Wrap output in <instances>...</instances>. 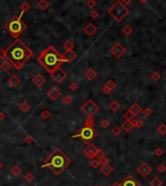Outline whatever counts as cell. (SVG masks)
<instances>
[{
    "mask_svg": "<svg viewBox=\"0 0 166 186\" xmlns=\"http://www.w3.org/2000/svg\"><path fill=\"white\" fill-rule=\"evenodd\" d=\"M7 28H8V31H9L14 37H18L20 34L23 32L25 27L24 25H23V22L20 21V19H15V20H12V21L8 24Z\"/></svg>",
    "mask_w": 166,
    "mask_h": 186,
    "instance_id": "7",
    "label": "cell"
},
{
    "mask_svg": "<svg viewBox=\"0 0 166 186\" xmlns=\"http://www.w3.org/2000/svg\"><path fill=\"white\" fill-rule=\"evenodd\" d=\"M45 82H46V78L40 73L36 74L35 76L32 78V83L36 87H42L45 84Z\"/></svg>",
    "mask_w": 166,
    "mask_h": 186,
    "instance_id": "16",
    "label": "cell"
},
{
    "mask_svg": "<svg viewBox=\"0 0 166 186\" xmlns=\"http://www.w3.org/2000/svg\"><path fill=\"white\" fill-rule=\"evenodd\" d=\"M71 164V159L59 148L54 149L45 159L41 168H48L56 175H60Z\"/></svg>",
    "mask_w": 166,
    "mask_h": 186,
    "instance_id": "2",
    "label": "cell"
},
{
    "mask_svg": "<svg viewBox=\"0 0 166 186\" xmlns=\"http://www.w3.org/2000/svg\"><path fill=\"white\" fill-rule=\"evenodd\" d=\"M20 83H21V78L17 74H12L9 79H8V84L11 87H17Z\"/></svg>",
    "mask_w": 166,
    "mask_h": 186,
    "instance_id": "18",
    "label": "cell"
},
{
    "mask_svg": "<svg viewBox=\"0 0 166 186\" xmlns=\"http://www.w3.org/2000/svg\"><path fill=\"white\" fill-rule=\"evenodd\" d=\"M97 75H98V73L96 72L95 69L92 67H89L85 72H84V76H85L86 79H88L89 81L94 80L95 78L97 77Z\"/></svg>",
    "mask_w": 166,
    "mask_h": 186,
    "instance_id": "17",
    "label": "cell"
},
{
    "mask_svg": "<svg viewBox=\"0 0 166 186\" xmlns=\"http://www.w3.org/2000/svg\"><path fill=\"white\" fill-rule=\"evenodd\" d=\"M37 62L48 72H51L55 68L60 67L64 62V60L59 52L53 46H49L38 55Z\"/></svg>",
    "mask_w": 166,
    "mask_h": 186,
    "instance_id": "3",
    "label": "cell"
},
{
    "mask_svg": "<svg viewBox=\"0 0 166 186\" xmlns=\"http://www.w3.org/2000/svg\"><path fill=\"white\" fill-rule=\"evenodd\" d=\"M115 87H116V83L112 79H109L105 83L104 88H103V92L105 93V94L109 95L110 92L115 89Z\"/></svg>",
    "mask_w": 166,
    "mask_h": 186,
    "instance_id": "14",
    "label": "cell"
},
{
    "mask_svg": "<svg viewBox=\"0 0 166 186\" xmlns=\"http://www.w3.org/2000/svg\"><path fill=\"white\" fill-rule=\"evenodd\" d=\"M133 124H134V128H142L144 126V122L142 120H134L133 119Z\"/></svg>",
    "mask_w": 166,
    "mask_h": 186,
    "instance_id": "38",
    "label": "cell"
},
{
    "mask_svg": "<svg viewBox=\"0 0 166 186\" xmlns=\"http://www.w3.org/2000/svg\"><path fill=\"white\" fill-rule=\"evenodd\" d=\"M133 120V119H132ZM132 120H130V121H127V120H125V122H123L122 123V130L125 131V132H127V133H129L130 131H132L134 129V124H133V121Z\"/></svg>",
    "mask_w": 166,
    "mask_h": 186,
    "instance_id": "21",
    "label": "cell"
},
{
    "mask_svg": "<svg viewBox=\"0 0 166 186\" xmlns=\"http://www.w3.org/2000/svg\"><path fill=\"white\" fill-rule=\"evenodd\" d=\"M25 141L27 142V143H28V144L32 143V142H33V136L30 135H25Z\"/></svg>",
    "mask_w": 166,
    "mask_h": 186,
    "instance_id": "44",
    "label": "cell"
},
{
    "mask_svg": "<svg viewBox=\"0 0 166 186\" xmlns=\"http://www.w3.org/2000/svg\"><path fill=\"white\" fill-rule=\"evenodd\" d=\"M60 95H61V91L58 88H56V87H53V88L48 92V97L50 98L52 100H56Z\"/></svg>",
    "mask_w": 166,
    "mask_h": 186,
    "instance_id": "19",
    "label": "cell"
},
{
    "mask_svg": "<svg viewBox=\"0 0 166 186\" xmlns=\"http://www.w3.org/2000/svg\"><path fill=\"white\" fill-rule=\"evenodd\" d=\"M11 173H12L14 176L20 175V174L22 173V168H21V167H20V166H18V165H15L14 167H12V168H11Z\"/></svg>",
    "mask_w": 166,
    "mask_h": 186,
    "instance_id": "24",
    "label": "cell"
},
{
    "mask_svg": "<svg viewBox=\"0 0 166 186\" xmlns=\"http://www.w3.org/2000/svg\"><path fill=\"white\" fill-rule=\"evenodd\" d=\"M92 15H93V16H92L93 18H97V13H93Z\"/></svg>",
    "mask_w": 166,
    "mask_h": 186,
    "instance_id": "53",
    "label": "cell"
},
{
    "mask_svg": "<svg viewBox=\"0 0 166 186\" xmlns=\"http://www.w3.org/2000/svg\"><path fill=\"white\" fill-rule=\"evenodd\" d=\"M38 6L41 8V9L44 10V9H46V8L49 6V4L45 1V0H42L41 2H39V3H38Z\"/></svg>",
    "mask_w": 166,
    "mask_h": 186,
    "instance_id": "45",
    "label": "cell"
},
{
    "mask_svg": "<svg viewBox=\"0 0 166 186\" xmlns=\"http://www.w3.org/2000/svg\"><path fill=\"white\" fill-rule=\"evenodd\" d=\"M123 117H124V119H125V120H127V121H130V120H132V119H134V117H135V116H134V115H133V113L131 112L129 109H128L127 111L124 113Z\"/></svg>",
    "mask_w": 166,
    "mask_h": 186,
    "instance_id": "31",
    "label": "cell"
},
{
    "mask_svg": "<svg viewBox=\"0 0 166 186\" xmlns=\"http://www.w3.org/2000/svg\"><path fill=\"white\" fill-rule=\"evenodd\" d=\"M5 119V113L4 112H0V121L4 120Z\"/></svg>",
    "mask_w": 166,
    "mask_h": 186,
    "instance_id": "48",
    "label": "cell"
},
{
    "mask_svg": "<svg viewBox=\"0 0 166 186\" xmlns=\"http://www.w3.org/2000/svg\"><path fill=\"white\" fill-rule=\"evenodd\" d=\"M97 150H98V148L96 147L94 144L89 143L85 148H84L83 153L87 158L93 159V158H95V154H96V152H97Z\"/></svg>",
    "mask_w": 166,
    "mask_h": 186,
    "instance_id": "11",
    "label": "cell"
},
{
    "mask_svg": "<svg viewBox=\"0 0 166 186\" xmlns=\"http://www.w3.org/2000/svg\"><path fill=\"white\" fill-rule=\"evenodd\" d=\"M40 117H41L43 120H48V119L51 117V113L49 112L47 109H44L40 112Z\"/></svg>",
    "mask_w": 166,
    "mask_h": 186,
    "instance_id": "30",
    "label": "cell"
},
{
    "mask_svg": "<svg viewBox=\"0 0 166 186\" xmlns=\"http://www.w3.org/2000/svg\"><path fill=\"white\" fill-rule=\"evenodd\" d=\"M95 31H96V27L93 25H89L85 27V32L88 34V35H92V34H94Z\"/></svg>",
    "mask_w": 166,
    "mask_h": 186,
    "instance_id": "29",
    "label": "cell"
},
{
    "mask_svg": "<svg viewBox=\"0 0 166 186\" xmlns=\"http://www.w3.org/2000/svg\"><path fill=\"white\" fill-rule=\"evenodd\" d=\"M20 109H21L22 112H28L30 109V106L28 101H24L23 103L20 104Z\"/></svg>",
    "mask_w": 166,
    "mask_h": 186,
    "instance_id": "27",
    "label": "cell"
},
{
    "mask_svg": "<svg viewBox=\"0 0 166 186\" xmlns=\"http://www.w3.org/2000/svg\"><path fill=\"white\" fill-rule=\"evenodd\" d=\"M99 110H100V107L92 100H88L81 106V111L89 118H93V116H94L96 113H98Z\"/></svg>",
    "mask_w": 166,
    "mask_h": 186,
    "instance_id": "6",
    "label": "cell"
},
{
    "mask_svg": "<svg viewBox=\"0 0 166 186\" xmlns=\"http://www.w3.org/2000/svg\"><path fill=\"white\" fill-rule=\"evenodd\" d=\"M154 156H156V157H161L163 155V150L161 149V148H156L155 150H154Z\"/></svg>",
    "mask_w": 166,
    "mask_h": 186,
    "instance_id": "43",
    "label": "cell"
},
{
    "mask_svg": "<svg viewBox=\"0 0 166 186\" xmlns=\"http://www.w3.org/2000/svg\"><path fill=\"white\" fill-rule=\"evenodd\" d=\"M3 167H4V164L2 163V161H0V170H1V168H3Z\"/></svg>",
    "mask_w": 166,
    "mask_h": 186,
    "instance_id": "50",
    "label": "cell"
},
{
    "mask_svg": "<svg viewBox=\"0 0 166 186\" xmlns=\"http://www.w3.org/2000/svg\"><path fill=\"white\" fill-rule=\"evenodd\" d=\"M69 88L71 91H77L78 88H79V85L76 83V82H71V84H69Z\"/></svg>",
    "mask_w": 166,
    "mask_h": 186,
    "instance_id": "36",
    "label": "cell"
},
{
    "mask_svg": "<svg viewBox=\"0 0 166 186\" xmlns=\"http://www.w3.org/2000/svg\"><path fill=\"white\" fill-rule=\"evenodd\" d=\"M100 125L103 129H107V128L109 126V120H107V119H104L103 121H101Z\"/></svg>",
    "mask_w": 166,
    "mask_h": 186,
    "instance_id": "42",
    "label": "cell"
},
{
    "mask_svg": "<svg viewBox=\"0 0 166 186\" xmlns=\"http://www.w3.org/2000/svg\"><path fill=\"white\" fill-rule=\"evenodd\" d=\"M157 133H158L160 135H166V125L160 124L159 126L157 127Z\"/></svg>",
    "mask_w": 166,
    "mask_h": 186,
    "instance_id": "28",
    "label": "cell"
},
{
    "mask_svg": "<svg viewBox=\"0 0 166 186\" xmlns=\"http://www.w3.org/2000/svg\"><path fill=\"white\" fill-rule=\"evenodd\" d=\"M120 186H140V184L135 179V177L132 175H128L123 179V181L120 182Z\"/></svg>",
    "mask_w": 166,
    "mask_h": 186,
    "instance_id": "13",
    "label": "cell"
},
{
    "mask_svg": "<svg viewBox=\"0 0 166 186\" xmlns=\"http://www.w3.org/2000/svg\"><path fill=\"white\" fill-rule=\"evenodd\" d=\"M61 56H62V59L64 60V62H71L72 60H74L75 59H76L77 55L75 54L72 50H71V51H66L65 53L62 54Z\"/></svg>",
    "mask_w": 166,
    "mask_h": 186,
    "instance_id": "12",
    "label": "cell"
},
{
    "mask_svg": "<svg viewBox=\"0 0 166 186\" xmlns=\"http://www.w3.org/2000/svg\"><path fill=\"white\" fill-rule=\"evenodd\" d=\"M150 78H151V80L153 81H158L160 78H161V76H160V73L159 72H157V71H155V72H153V74L150 75Z\"/></svg>",
    "mask_w": 166,
    "mask_h": 186,
    "instance_id": "35",
    "label": "cell"
},
{
    "mask_svg": "<svg viewBox=\"0 0 166 186\" xmlns=\"http://www.w3.org/2000/svg\"><path fill=\"white\" fill-rule=\"evenodd\" d=\"M122 1H123V3H125V4H129V3H131V0H122Z\"/></svg>",
    "mask_w": 166,
    "mask_h": 186,
    "instance_id": "49",
    "label": "cell"
},
{
    "mask_svg": "<svg viewBox=\"0 0 166 186\" xmlns=\"http://www.w3.org/2000/svg\"><path fill=\"white\" fill-rule=\"evenodd\" d=\"M101 166H102V167H101V168H100V171L104 174V175L109 176V174L112 173V171H113V167H112V166L110 165V164H109V162H107V163H105V164H102Z\"/></svg>",
    "mask_w": 166,
    "mask_h": 186,
    "instance_id": "15",
    "label": "cell"
},
{
    "mask_svg": "<svg viewBox=\"0 0 166 186\" xmlns=\"http://www.w3.org/2000/svg\"><path fill=\"white\" fill-rule=\"evenodd\" d=\"M0 59L7 60V51L6 50H0Z\"/></svg>",
    "mask_w": 166,
    "mask_h": 186,
    "instance_id": "46",
    "label": "cell"
},
{
    "mask_svg": "<svg viewBox=\"0 0 166 186\" xmlns=\"http://www.w3.org/2000/svg\"><path fill=\"white\" fill-rule=\"evenodd\" d=\"M49 73H50V76L52 79L58 84L62 83L66 77V73L63 70V69H61V67L55 68L54 70H52L51 72H49Z\"/></svg>",
    "mask_w": 166,
    "mask_h": 186,
    "instance_id": "8",
    "label": "cell"
},
{
    "mask_svg": "<svg viewBox=\"0 0 166 186\" xmlns=\"http://www.w3.org/2000/svg\"><path fill=\"white\" fill-rule=\"evenodd\" d=\"M112 135H113L118 136V135L121 133V128H120V127H118V126L113 127V128H112Z\"/></svg>",
    "mask_w": 166,
    "mask_h": 186,
    "instance_id": "32",
    "label": "cell"
},
{
    "mask_svg": "<svg viewBox=\"0 0 166 186\" xmlns=\"http://www.w3.org/2000/svg\"><path fill=\"white\" fill-rule=\"evenodd\" d=\"M112 186H120V182H115L114 184L112 185Z\"/></svg>",
    "mask_w": 166,
    "mask_h": 186,
    "instance_id": "51",
    "label": "cell"
},
{
    "mask_svg": "<svg viewBox=\"0 0 166 186\" xmlns=\"http://www.w3.org/2000/svg\"><path fill=\"white\" fill-rule=\"evenodd\" d=\"M98 135V131L95 129V125L93 118H87L85 123L83 124L82 128L78 132L76 135H72L73 138H79L81 140L85 143H89L93 138H95Z\"/></svg>",
    "mask_w": 166,
    "mask_h": 186,
    "instance_id": "4",
    "label": "cell"
},
{
    "mask_svg": "<svg viewBox=\"0 0 166 186\" xmlns=\"http://www.w3.org/2000/svg\"><path fill=\"white\" fill-rule=\"evenodd\" d=\"M94 186H99V185H94Z\"/></svg>",
    "mask_w": 166,
    "mask_h": 186,
    "instance_id": "54",
    "label": "cell"
},
{
    "mask_svg": "<svg viewBox=\"0 0 166 186\" xmlns=\"http://www.w3.org/2000/svg\"><path fill=\"white\" fill-rule=\"evenodd\" d=\"M125 52H126V48L122 44H120L119 42H116L115 44L110 48V53H112L113 55V57L116 58V59H120L124 55Z\"/></svg>",
    "mask_w": 166,
    "mask_h": 186,
    "instance_id": "9",
    "label": "cell"
},
{
    "mask_svg": "<svg viewBox=\"0 0 166 186\" xmlns=\"http://www.w3.org/2000/svg\"><path fill=\"white\" fill-rule=\"evenodd\" d=\"M129 12L130 10L128 9L124 4H122L120 1H117L109 10V13L112 16V18L117 22H120Z\"/></svg>",
    "mask_w": 166,
    "mask_h": 186,
    "instance_id": "5",
    "label": "cell"
},
{
    "mask_svg": "<svg viewBox=\"0 0 166 186\" xmlns=\"http://www.w3.org/2000/svg\"><path fill=\"white\" fill-rule=\"evenodd\" d=\"M7 51V60L12 63L13 67L17 70H21L25 63L33 56V52L30 50L27 46L17 39L9 47Z\"/></svg>",
    "mask_w": 166,
    "mask_h": 186,
    "instance_id": "1",
    "label": "cell"
},
{
    "mask_svg": "<svg viewBox=\"0 0 166 186\" xmlns=\"http://www.w3.org/2000/svg\"><path fill=\"white\" fill-rule=\"evenodd\" d=\"M72 101V98L71 97H69V95H65V97L63 98V102L65 103V104H69Z\"/></svg>",
    "mask_w": 166,
    "mask_h": 186,
    "instance_id": "41",
    "label": "cell"
},
{
    "mask_svg": "<svg viewBox=\"0 0 166 186\" xmlns=\"http://www.w3.org/2000/svg\"><path fill=\"white\" fill-rule=\"evenodd\" d=\"M12 67H13L12 63H11L8 60H4L1 65H0V69H1L3 72H5V73L9 72L11 69H12Z\"/></svg>",
    "mask_w": 166,
    "mask_h": 186,
    "instance_id": "20",
    "label": "cell"
},
{
    "mask_svg": "<svg viewBox=\"0 0 166 186\" xmlns=\"http://www.w3.org/2000/svg\"><path fill=\"white\" fill-rule=\"evenodd\" d=\"M119 108H120V103L117 100H112L109 103V109L112 110V111H117Z\"/></svg>",
    "mask_w": 166,
    "mask_h": 186,
    "instance_id": "25",
    "label": "cell"
},
{
    "mask_svg": "<svg viewBox=\"0 0 166 186\" xmlns=\"http://www.w3.org/2000/svg\"><path fill=\"white\" fill-rule=\"evenodd\" d=\"M122 31H123V33L125 34V35H130L133 30H132V27H131L130 25H125V27H123V29H122Z\"/></svg>",
    "mask_w": 166,
    "mask_h": 186,
    "instance_id": "34",
    "label": "cell"
},
{
    "mask_svg": "<svg viewBox=\"0 0 166 186\" xmlns=\"http://www.w3.org/2000/svg\"><path fill=\"white\" fill-rule=\"evenodd\" d=\"M165 171H166V167L163 164L159 165L158 167H157V171H158V173H163Z\"/></svg>",
    "mask_w": 166,
    "mask_h": 186,
    "instance_id": "47",
    "label": "cell"
},
{
    "mask_svg": "<svg viewBox=\"0 0 166 186\" xmlns=\"http://www.w3.org/2000/svg\"><path fill=\"white\" fill-rule=\"evenodd\" d=\"M90 166L93 168H98L99 167L101 166V162H100V160L97 159V158H93L91 159V162H90Z\"/></svg>",
    "mask_w": 166,
    "mask_h": 186,
    "instance_id": "26",
    "label": "cell"
},
{
    "mask_svg": "<svg viewBox=\"0 0 166 186\" xmlns=\"http://www.w3.org/2000/svg\"><path fill=\"white\" fill-rule=\"evenodd\" d=\"M140 2H141L142 4H145L146 2H147V0H140Z\"/></svg>",
    "mask_w": 166,
    "mask_h": 186,
    "instance_id": "52",
    "label": "cell"
},
{
    "mask_svg": "<svg viewBox=\"0 0 166 186\" xmlns=\"http://www.w3.org/2000/svg\"><path fill=\"white\" fill-rule=\"evenodd\" d=\"M129 110H130L131 112L133 113V115H134V116H137V115H139L140 113L142 112L143 108H142L141 106L139 105L138 103H134L133 105L131 106L130 108H129Z\"/></svg>",
    "mask_w": 166,
    "mask_h": 186,
    "instance_id": "22",
    "label": "cell"
},
{
    "mask_svg": "<svg viewBox=\"0 0 166 186\" xmlns=\"http://www.w3.org/2000/svg\"><path fill=\"white\" fill-rule=\"evenodd\" d=\"M25 181H28V182H32L34 179V176L31 173H25Z\"/></svg>",
    "mask_w": 166,
    "mask_h": 186,
    "instance_id": "37",
    "label": "cell"
},
{
    "mask_svg": "<svg viewBox=\"0 0 166 186\" xmlns=\"http://www.w3.org/2000/svg\"><path fill=\"white\" fill-rule=\"evenodd\" d=\"M150 186H161L162 185V180L159 178L158 176H153L150 181Z\"/></svg>",
    "mask_w": 166,
    "mask_h": 186,
    "instance_id": "23",
    "label": "cell"
},
{
    "mask_svg": "<svg viewBox=\"0 0 166 186\" xmlns=\"http://www.w3.org/2000/svg\"><path fill=\"white\" fill-rule=\"evenodd\" d=\"M105 156V153H104V151L102 150V149H99L98 148V150H97V152H96L95 154V158H97L99 160H101L103 157Z\"/></svg>",
    "mask_w": 166,
    "mask_h": 186,
    "instance_id": "39",
    "label": "cell"
},
{
    "mask_svg": "<svg viewBox=\"0 0 166 186\" xmlns=\"http://www.w3.org/2000/svg\"><path fill=\"white\" fill-rule=\"evenodd\" d=\"M137 171H138L143 177H148L151 173V171H153V168H150V166L148 165V163L144 162L137 168Z\"/></svg>",
    "mask_w": 166,
    "mask_h": 186,
    "instance_id": "10",
    "label": "cell"
},
{
    "mask_svg": "<svg viewBox=\"0 0 166 186\" xmlns=\"http://www.w3.org/2000/svg\"><path fill=\"white\" fill-rule=\"evenodd\" d=\"M142 114H143V116H144V117H148V116H150V114H151V109L150 108H145V109H143L142 110Z\"/></svg>",
    "mask_w": 166,
    "mask_h": 186,
    "instance_id": "40",
    "label": "cell"
},
{
    "mask_svg": "<svg viewBox=\"0 0 166 186\" xmlns=\"http://www.w3.org/2000/svg\"><path fill=\"white\" fill-rule=\"evenodd\" d=\"M73 43H72L71 41H66L65 44H64V48L66 49V51H71L73 49Z\"/></svg>",
    "mask_w": 166,
    "mask_h": 186,
    "instance_id": "33",
    "label": "cell"
}]
</instances>
